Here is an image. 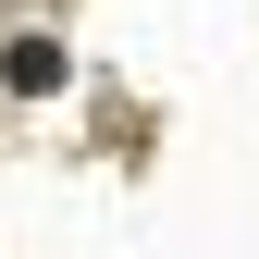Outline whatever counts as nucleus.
I'll use <instances>...</instances> for the list:
<instances>
[{"instance_id": "obj_1", "label": "nucleus", "mask_w": 259, "mask_h": 259, "mask_svg": "<svg viewBox=\"0 0 259 259\" xmlns=\"http://www.w3.org/2000/svg\"><path fill=\"white\" fill-rule=\"evenodd\" d=\"M13 87H25V99H37V87H62V50H50V37H25V50H13Z\"/></svg>"}]
</instances>
